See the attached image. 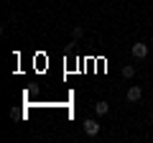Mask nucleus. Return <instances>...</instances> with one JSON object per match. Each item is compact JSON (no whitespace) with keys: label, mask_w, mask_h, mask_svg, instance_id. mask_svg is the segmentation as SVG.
Segmentation results:
<instances>
[{"label":"nucleus","mask_w":153,"mask_h":143,"mask_svg":"<svg viewBox=\"0 0 153 143\" xmlns=\"http://www.w3.org/2000/svg\"><path fill=\"white\" fill-rule=\"evenodd\" d=\"M82 128H84V133H87L89 138H94V136L100 133V123H97V120H84Z\"/></svg>","instance_id":"2"},{"label":"nucleus","mask_w":153,"mask_h":143,"mask_svg":"<svg viewBox=\"0 0 153 143\" xmlns=\"http://www.w3.org/2000/svg\"><path fill=\"white\" fill-rule=\"evenodd\" d=\"M151 118H153V110H151Z\"/></svg>","instance_id":"7"},{"label":"nucleus","mask_w":153,"mask_h":143,"mask_svg":"<svg viewBox=\"0 0 153 143\" xmlns=\"http://www.w3.org/2000/svg\"><path fill=\"white\" fill-rule=\"evenodd\" d=\"M130 54L135 56V59H146V56H148V46L143 44V41H135L133 49H130Z\"/></svg>","instance_id":"1"},{"label":"nucleus","mask_w":153,"mask_h":143,"mask_svg":"<svg viewBox=\"0 0 153 143\" xmlns=\"http://www.w3.org/2000/svg\"><path fill=\"white\" fill-rule=\"evenodd\" d=\"M94 112H97V115H107V112H110V105L107 102H94Z\"/></svg>","instance_id":"4"},{"label":"nucleus","mask_w":153,"mask_h":143,"mask_svg":"<svg viewBox=\"0 0 153 143\" xmlns=\"http://www.w3.org/2000/svg\"><path fill=\"white\" fill-rule=\"evenodd\" d=\"M123 77H125V79H133V77H135V69H133V66H123Z\"/></svg>","instance_id":"6"},{"label":"nucleus","mask_w":153,"mask_h":143,"mask_svg":"<svg viewBox=\"0 0 153 143\" xmlns=\"http://www.w3.org/2000/svg\"><path fill=\"white\" fill-rule=\"evenodd\" d=\"M140 97H143V89L138 87V84L128 89V102H140Z\"/></svg>","instance_id":"3"},{"label":"nucleus","mask_w":153,"mask_h":143,"mask_svg":"<svg viewBox=\"0 0 153 143\" xmlns=\"http://www.w3.org/2000/svg\"><path fill=\"white\" fill-rule=\"evenodd\" d=\"M82 36H84V28L82 26H74V28H71V39H74V41H79Z\"/></svg>","instance_id":"5"}]
</instances>
